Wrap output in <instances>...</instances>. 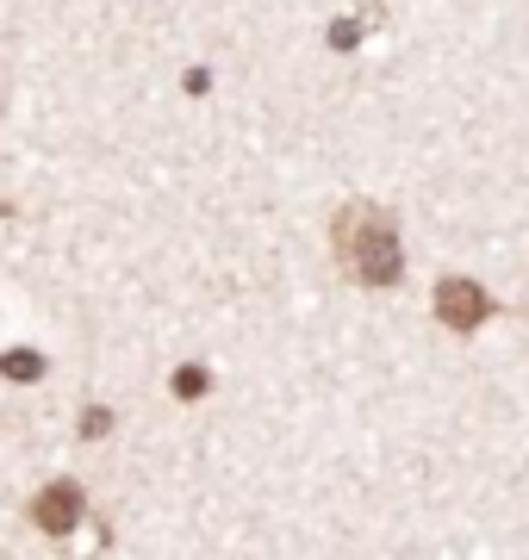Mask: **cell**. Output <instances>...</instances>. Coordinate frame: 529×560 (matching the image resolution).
<instances>
[{"label": "cell", "instance_id": "6da1fadb", "mask_svg": "<svg viewBox=\"0 0 529 560\" xmlns=\"http://www.w3.org/2000/svg\"><path fill=\"white\" fill-rule=\"evenodd\" d=\"M337 256L355 268V280L367 287H392L399 268H405V249H399V231L380 206H349L337 219Z\"/></svg>", "mask_w": 529, "mask_h": 560}, {"label": "cell", "instance_id": "3957f363", "mask_svg": "<svg viewBox=\"0 0 529 560\" xmlns=\"http://www.w3.org/2000/svg\"><path fill=\"white\" fill-rule=\"evenodd\" d=\"M32 523H38L44 536H69V529H82V486L75 480H50L32 499Z\"/></svg>", "mask_w": 529, "mask_h": 560}, {"label": "cell", "instance_id": "7a4b0ae2", "mask_svg": "<svg viewBox=\"0 0 529 560\" xmlns=\"http://www.w3.org/2000/svg\"><path fill=\"white\" fill-rule=\"evenodd\" d=\"M486 312H492V300L480 293V280H443L436 287V318L448 324V330H480L486 324Z\"/></svg>", "mask_w": 529, "mask_h": 560}, {"label": "cell", "instance_id": "277c9868", "mask_svg": "<svg viewBox=\"0 0 529 560\" xmlns=\"http://www.w3.org/2000/svg\"><path fill=\"white\" fill-rule=\"evenodd\" d=\"M0 374L20 381V386H32L44 374V355H32V349H7V355H0Z\"/></svg>", "mask_w": 529, "mask_h": 560}, {"label": "cell", "instance_id": "5b68a950", "mask_svg": "<svg viewBox=\"0 0 529 560\" xmlns=\"http://www.w3.org/2000/svg\"><path fill=\"white\" fill-rule=\"evenodd\" d=\"M205 393V368H175V399H200Z\"/></svg>", "mask_w": 529, "mask_h": 560}, {"label": "cell", "instance_id": "8992f818", "mask_svg": "<svg viewBox=\"0 0 529 560\" xmlns=\"http://www.w3.org/2000/svg\"><path fill=\"white\" fill-rule=\"evenodd\" d=\"M106 430H113V411H101V405H94V411L82 418V436H106Z\"/></svg>", "mask_w": 529, "mask_h": 560}]
</instances>
